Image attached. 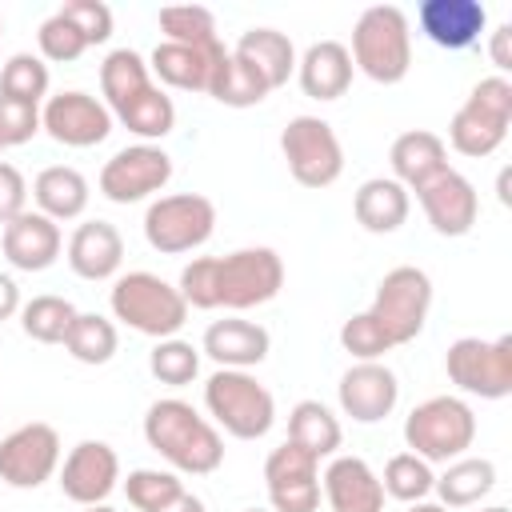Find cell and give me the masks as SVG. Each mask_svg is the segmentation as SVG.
<instances>
[{
  "label": "cell",
  "instance_id": "37",
  "mask_svg": "<svg viewBox=\"0 0 512 512\" xmlns=\"http://www.w3.org/2000/svg\"><path fill=\"white\" fill-rule=\"evenodd\" d=\"M208 96L220 100V104H228V108H252V104H260V100L268 96V84H264L244 60H236V56L228 52L224 68L212 76Z\"/></svg>",
  "mask_w": 512,
  "mask_h": 512
},
{
  "label": "cell",
  "instance_id": "4",
  "mask_svg": "<svg viewBox=\"0 0 512 512\" xmlns=\"http://www.w3.org/2000/svg\"><path fill=\"white\" fill-rule=\"evenodd\" d=\"M204 404L212 420L236 440H260L276 420L272 392L244 368H216L204 380Z\"/></svg>",
  "mask_w": 512,
  "mask_h": 512
},
{
  "label": "cell",
  "instance_id": "54",
  "mask_svg": "<svg viewBox=\"0 0 512 512\" xmlns=\"http://www.w3.org/2000/svg\"><path fill=\"white\" fill-rule=\"evenodd\" d=\"M0 36H4V20H0Z\"/></svg>",
  "mask_w": 512,
  "mask_h": 512
},
{
  "label": "cell",
  "instance_id": "48",
  "mask_svg": "<svg viewBox=\"0 0 512 512\" xmlns=\"http://www.w3.org/2000/svg\"><path fill=\"white\" fill-rule=\"evenodd\" d=\"M16 312H20V288L8 272H0V320H8Z\"/></svg>",
  "mask_w": 512,
  "mask_h": 512
},
{
  "label": "cell",
  "instance_id": "46",
  "mask_svg": "<svg viewBox=\"0 0 512 512\" xmlns=\"http://www.w3.org/2000/svg\"><path fill=\"white\" fill-rule=\"evenodd\" d=\"M24 204H28V180L20 176L16 164L0 160V224L16 220L24 212Z\"/></svg>",
  "mask_w": 512,
  "mask_h": 512
},
{
  "label": "cell",
  "instance_id": "5",
  "mask_svg": "<svg viewBox=\"0 0 512 512\" xmlns=\"http://www.w3.org/2000/svg\"><path fill=\"white\" fill-rule=\"evenodd\" d=\"M112 316L124 320L140 336L168 340L184 328L188 304H184L180 288H172L156 272H128L112 284Z\"/></svg>",
  "mask_w": 512,
  "mask_h": 512
},
{
  "label": "cell",
  "instance_id": "15",
  "mask_svg": "<svg viewBox=\"0 0 512 512\" xmlns=\"http://www.w3.org/2000/svg\"><path fill=\"white\" fill-rule=\"evenodd\" d=\"M264 484L276 512H316L320 508V460L284 440L264 460Z\"/></svg>",
  "mask_w": 512,
  "mask_h": 512
},
{
  "label": "cell",
  "instance_id": "36",
  "mask_svg": "<svg viewBox=\"0 0 512 512\" xmlns=\"http://www.w3.org/2000/svg\"><path fill=\"white\" fill-rule=\"evenodd\" d=\"M160 28H164V40H172V44H188V48H212V44H220L212 12L200 8V4L160 8Z\"/></svg>",
  "mask_w": 512,
  "mask_h": 512
},
{
  "label": "cell",
  "instance_id": "47",
  "mask_svg": "<svg viewBox=\"0 0 512 512\" xmlns=\"http://www.w3.org/2000/svg\"><path fill=\"white\" fill-rule=\"evenodd\" d=\"M488 52H492V64H496L500 72H508V68H512V24H500V28L492 32Z\"/></svg>",
  "mask_w": 512,
  "mask_h": 512
},
{
  "label": "cell",
  "instance_id": "38",
  "mask_svg": "<svg viewBox=\"0 0 512 512\" xmlns=\"http://www.w3.org/2000/svg\"><path fill=\"white\" fill-rule=\"evenodd\" d=\"M0 96H12L20 104H36L48 96V64L32 52H16L4 68H0Z\"/></svg>",
  "mask_w": 512,
  "mask_h": 512
},
{
  "label": "cell",
  "instance_id": "52",
  "mask_svg": "<svg viewBox=\"0 0 512 512\" xmlns=\"http://www.w3.org/2000/svg\"><path fill=\"white\" fill-rule=\"evenodd\" d=\"M484 512H508V508H504V504H492V508H484Z\"/></svg>",
  "mask_w": 512,
  "mask_h": 512
},
{
  "label": "cell",
  "instance_id": "7",
  "mask_svg": "<svg viewBox=\"0 0 512 512\" xmlns=\"http://www.w3.org/2000/svg\"><path fill=\"white\" fill-rule=\"evenodd\" d=\"M512 124V84L504 76H484L448 124V144L460 156H492L508 140Z\"/></svg>",
  "mask_w": 512,
  "mask_h": 512
},
{
  "label": "cell",
  "instance_id": "26",
  "mask_svg": "<svg viewBox=\"0 0 512 512\" xmlns=\"http://www.w3.org/2000/svg\"><path fill=\"white\" fill-rule=\"evenodd\" d=\"M392 180L404 184V188H420L428 184L432 176H440L448 168V144L428 132V128H412V132H400L392 140Z\"/></svg>",
  "mask_w": 512,
  "mask_h": 512
},
{
  "label": "cell",
  "instance_id": "35",
  "mask_svg": "<svg viewBox=\"0 0 512 512\" xmlns=\"http://www.w3.org/2000/svg\"><path fill=\"white\" fill-rule=\"evenodd\" d=\"M116 120H120L128 132L144 136V144H148V140H160V136L172 132V124H176V104L152 84V88H148L144 96H136L124 112H116Z\"/></svg>",
  "mask_w": 512,
  "mask_h": 512
},
{
  "label": "cell",
  "instance_id": "25",
  "mask_svg": "<svg viewBox=\"0 0 512 512\" xmlns=\"http://www.w3.org/2000/svg\"><path fill=\"white\" fill-rule=\"evenodd\" d=\"M296 76L304 96L312 100H340L352 84V56L340 40H316L300 60H296Z\"/></svg>",
  "mask_w": 512,
  "mask_h": 512
},
{
  "label": "cell",
  "instance_id": "49",
  "mask_svg": "<svg viewBox=\"0 0 512 512\" xmlns=\"http://www.w3.org/2000/svg\"><path fill=\"white\" fill-rule=\"evenodd\" d=\"M152 512H204V500L192 496V492H180L176 500H168V504H160V508H152Z\"/></svg>",
  "mask_w": 512,
  "mask_h": 512
},
{
  "label": "cell",
  "instance_id": "31",
  "mask_svg": "<svg viewBox=\"0 0 512 512\" xmlns=\"http://www.w3.org/2000/svg\"><path fill=\"white\" fill-rule=\"evenodd\" d=\"M440 492V504L444 508H468V504H480L492 488H496V464L484 460V456H460L444 468V476H436L432 484Z\"/></svg>",
  "mask_w": 512,
  "mask_h": 512
},
{
  "label": "cell",
  "instance_id": "45",
  "mask_svg": "<svg viewBox=\"0 0 512 512\" xmlns=\"http://www.w3.org/2000/svg\"><path fill=\"white\" fill-rule=\"evenodd\" d=\"M56 12H64L80 28V36L88 40V48L92 44H104L112 36V8L100 4V0H64Z\"/></svg>",
  "mask_w": 512,
  "mask_h": 512
},
{
  "label": "cell",
  "instance_id": "2",
  "mask_svg": "<svg viewBox=\"0 0 512 512\" xmlns=\"http://www.w3.org/2000/svg\"><path fill=\"white\" fill-rule=\"evenodd\" d=\"M144 440L176 468L192 476H208L224 460V440L220 432L188 404V400H156L144 416Z\"/></svg>",
  "mask_w": 512,
  "mask_h": 512
},
{
  "label": "cell",
  "instance_id": "50",
  "mask_svg": "<svg viewBox=\"0 0 512 512\" xmlns=\"http://www.w3.org/2000/svg\"><path fill=\"white\" fill-rule=\"evenodd\" d=\"M408 512H448L444 504H428V500H416V504H408Z\"/></svg>",
  "mask_w": 512,
  "mask_h": 512
},
{
  "label": "cell",
  "instance_id": "30",
  "mask_svg": "<svg viewBox=\"0 0 512 512\" xmlns=\"http://www.w3.org/2000/svg\"><path fill=\"white\" fill-rule=\"evenodd\" d=\"M148 88H152V72H148V64H144L140 52L116 48V52L104 56V64H100V92H104L112 116L124 112V108H128L136 96H144Z\"/></svg>",
  "mask_w": 512,
  "mask_h": 512
},
{
  "label": "cell",
  "instance_id": "21",
  "mask_svg": "<svg viewBox=\"0 0 512 512\" xmlns=\"http://www.w3.org/2000/svg\"><path fill=\"white\" fill-rule=\"evenodd\" d=\"M416 20L432 44H440L448 52H464L480 40L488 12L480 0H424L416 8Z\"/></svg>",
  "mask_w": 512,
  "mask_h": 512
},
{
  "label": "cell",
  "instance_id": "39",
  "mask_svg": "<svg viewBox=\"0 0 512 512\" xmlns=\"http://www.w3.org/2000/svg\"><path fill=\"white\" fill-rule=\"evenodd\" d=\"M148 372H152L160 384H168V388H184V384H192L196 372H200V352H196L188 340H180V336L156 340V348L148 352Z\"/></svg>",
  "mask_w": 512,
  "mask_h": 512
},
{
  "label": "cell",
  "instance_id": "41",
  "mask_svg": "<svg viewBox=\"0 0 512 512\" xmlns=\"http://www.w3.org/2000/svg\"><path fill=\"white\" fill-rule=\"evenodd\" d=\"M124 492H128V504H132V508L152 512V508H160V504L176 500V496L184 492V484H180V476H176V472H160V468H136V472H128Z\"/></svg>",
  "mask_w": 512,
  "mask_h": 512
},
{
  "label": "cell",
  "instance_id": "6",
  "mask_svg": "<svg viewBox=\"0 0 512 512\" xmlns=\"http://www.w3.org/2000/svg\"><path fill=\"white\" fill-rule=\"evenodd\" d=\"M476 440V416L460 396H432L404 420V444L428 464L460 460Z\"/></svg>",
  "mask_w": 512,
  "mask_h": 512
},
{
  "label": "cell",
  "instance_id": "11",
  "mask_svg": "<svg viewBox=\"0 0 512 512\" xmlns=\"http://www.w3.org/2000/svg\"><path fill=\"white\" fill-rule=\"evenodd\" d=\"M444 368L456 388L480 400H504L512 392V336L500 340L460 336L456 344H448Z\"/></svg>",
  "mask_w": 512,
  "mask_h": 512
},
{
  "label": "cell",
  "instance_id": "3",
  "mask_svg": "<svg viewBox=\"0 0 512 512\" xmlns=\"http://www.w3.org/2000/svg\"><path fill=\"white\" fill-rule=\"evenodd\" d=\"M352 68L376 84H400L412 68V32L408 16L396 4H372L352 28Z\"/></svg>",
  "mask_w": 512,
  "mask_h": 512
},
{
  "label": "cell",
  "instance_id": "43",
  "mask_svg": "<svg viewBox=\"0 0 512 512\" xmlns=\"http://www.w3.org/2000/svg\"><path fill=\"white\" fill-rule=\"evenodd\" d=\"M340 344H344V352H352L356 360H380L384 352H392V340L384 336V328H380L368 312H356L352 320H344Z\"/></svg>",
  "mask_w": 512,
  "mask_h": 512
},
{
  "label": "cell",
  "instance_id": "40",
  "mask_svg": "<svg viewBox=\"0 0 512 512\" xmlns=\"http://www.w3.org/2000/svg\"><path fill=\"white\" fill-rule=\"evenodd\" d=\"M432 484H436V476H432L428 460H420V456H412V452H396V456L384 464V476H380V488H384L388 496L404 500V504L424 500V496L432 492Z\"/></svg>",
  "mask_w": 512,
  "mask_h": 512
},
{
  "label": "cell",
  "instance_id": "44",
  "mask_svg": "<svg viewBox=\"0 0 512 512\" xmlns=\"http://www.w3.org/2000/svg\"><path fill=\"white\" fill-rule=\"evenodd\" d=\"M36 132H40V108L20 104L12 96H0V152L28 144Z\"/></svg>",
  "mask_w": 512,
  "mask_h": 512
},
{
  "label": "cell",
  "instance_id": "16",
  "mask_svg": "<svg viewBox=\"0 0 512 512\" xmlns=\"http://www.w3.org/2000/svg\"><path fill=\"white\" fill-rule=\"evenodd\" d=\"M120 484V456L104 440H80L60 464V492L72 504H104Z\"/></svg>",
  "mask_w": 512,
  "mask_h": 512
},
{
  "label": "cell",
  "instance_id": "27",
  "mask_svg": "<svg viewBox=\"0 0 512 512\" xmlns=\"http://www.w3.org/2000/svg\"><path fill=\"white\" fill-rule=\"evenodd\" d=\"M232 56L244 60V64L268 84V92L280 88V84H288V76H292V68H296V48H292V40H288L284 32H276V28H248V32L236 40Z\"/></svg>",
  "mask_w": 512,
  "mask_h": 512
},
{
  "label": "cell",
  "instance_id": "10",
  "mask_svg": "<svg viewBox=\"0 0 512 512\" xmlns=\"http://www.w3.org/2000/svg\"><path fill=\"white\" fill-rule=\"evenodd\" d=\"M280 152L288 172L304 188H328L344 172V148L328 120L320 116H292L280 132Z\"/></svg>",
  "mask_w": 512,
  "mask_h": 512
},
{
  "label": "cell",
  "instance_id": "17",
  "mask_svg": "<svg viewBox=\"0 0 512 512\" xmlns=\"http://www.w3.org/2000/svg\"><path fill=\"white\" fill-rule=\"evenodd\" d=\"M416 200L428 216V224L440 236H464L472 232L476 216H480V196L472 188L468 176H460L456 168H444L440 176H432L428 184L416 188Z\"/></svg>",
  "mask_w": 512,
  "mask_h": 512
},
{
  "label": "cell",
  "instance_id": "29",
  "mask_svg": "<svg viewBox=\"0 0 512 512\" xmlns=\"http://www.w3.org/2000/svg\"><path fill=\"white\" fill-rule=\"evenodd\" d=\"M32 196L48 220H76L88 208V180L68 164H52L32 180Z\"/></svg>",
  "mask_w": 512,
  "mask_h": 512
},
{
  "label": "cell",
  "instance_id": "13",
  "mask_svg": "<svg viewBox=\"0 0 512 512\" xmlns=\"http://www.w3.org/2000/svg\"><path fill=\"white\" fill-rule=\"evenodd\" d=\"M60 468V436L52 424H20L0 440V480L12 488H40Z\"/></svg>",
  "mask_w": 512,
  "mask_h": 512
},
{
  "label": "cell",
  "instance_id": "51",
  "mask_svg": "<svg viewBox=\"0 0 512 512\" xmlns=\"http://www.w3.org/2000/svg\"><path fill=\"white\" fill-rule=\"evenodd\" d=\"M84 512H116V508H108V504H88Z\"/></svg>",
  "mask_w": 512,
  "mask_h": 512
},
{
  "label": "cell",
  "instance_id": "33",
  "mask_svg": "<svg viewBox=\"0 0 512 512\" xmlns=\"http://www.w3.org/2000/svg\"><path fill=\"white\" fill-rule=\"evenodd\" d=\"M116 344H120L116 324L96 316V312H76V320H72V328L64 336V348L80 364H108L116 356Z\"/></svg>",
  "mask_w": 512,
  "mask_h": 512
},
{
  "label": "cell",
  "instance_id": "19",
  "mask_svg": "<svg viewBox=\"0 0 512 512\" xmlns=\"http://www.w3.org/2000/svg\"><path fill=\"white\" fill-rule=\"evenodd\" d=\"M228 60V48L224 40L212 44V48H188V44H156L152 48V60H148V72H156L164 84L172 88H184V92H208L212 88V76L224 68Z\"/></svg>",
  "mask_w": 512,
  "mask_h": 512
},
{
  "label": "cell",
  "instance_id": "32",
  "mask_svg": "<svg viewBox=\"0 0 512 512\" xmlns=\"http://www.w3.org/2000/svg\"><path fill=\"white\" fill-rule=\"evenodd\" d=\"M288 440L304 448L308 456L324 460L340 448V420L320 404V400H300L288 412Z\"/></svg>",
  "mask_w": 512,
  "mask_h": 512
},
{
  "label": "cell",
  "instance_id": "22",
  "mask_svg": "<svg viewBox=\"0 0 512 512\" xmlns=\"http://www.w3.org/2000/svg\"><path fill=\"white\" fill-rule=\"evenodd\" d=\"M124 264V236L108 220H84L68 236V268L80 280H108Z\"/></svg>",
  "mask_w": 512,
  "mask_h": 512
},
{
  "label": "cell",
  "instance_id": "14",
  "mask_svg": "<svg viewBox=\"0 0 512 512\" xmlns=\"http://www.w3.org/2000/svg\"><path fill=\"white\" fill-rule=\"evenodd\" d=\"M40 128L64 144V148H92L100 140H108L112 132V112L108 104H100L96 96L80 92V88H68V92H56L44 100V112H40Z\"/></svg>",
  "mask_w": 512,
  "mask_h": 512
},
{
  "label": "cell",
  "instance_id": "20",
  "mask_svg": "<svg viewBox=\"0 0 512 512\" xmlns=\"http://www.w3.org/2000/svg\"><path fill=\"white\" fill-rule=\"evenodd\" d=\"M0 244H4V256H8L12 268H20V272H44V268L56 264L64 240H60V224L56 220H48L44 212H28L24 208L16 220L4 224Z\"/></svg>",
  "mask_w": 512,
  "mask_h": 512
},
{
  "label": "cell",
  "instance_id": "9",
  "mask_svg": "<svg viewBox=\"0 0 512 512\" xmlns=\"http://www.w3.org/2000/svg\"><path fill=\"white\" fill-rule=\"evenodd\" d=\"M212 228H216V204L200 192L160 196L144 212V240L164 256H180L208 244Z\"/></svg>",
  "mask_w": 512,
  "mask_h": 512
},
{
  "label": "cell",
  "instance_id": "12",
  "mask_svg": "<svg viewBox=\"0 0 512 512\" xmlns=\"http://www.w3.org/2000/svg\"><path fill=\"white\" fill-rule=\"evenodd\" d=\"M172 180V156L156 144H128L100 168V192L112 204H136Z\"/></svg>",
  "mask_w": 512,
  "mask_h": 512
},
{
  "label": "cell",
  "instance_id": "1",
  "mask_svg": "<svg viewBox=\"0 0 512 512\" xmlns=\"http://www.w3.org/2000/svg\"><path fill=\"white\" fill-rule=\"evenodd\" d=\"M284 288V260L272 248H236L228 256H196L180 272L188 308H256Z\"/></svg>",
  "mask_w": 512,
  "mask_h": 512
},
{
  "label": "cell",
  "instance_id": "24",
  "mask_svg": "<svg viewBox=\"0 0 512 512\" xmlns=\"http://www.w3.org/2000/svg\"><path fill=\"white\" fill-rule=\"evenodd\" d=\"M272 348V336L264 324H252V320H240V316H228V320H212L208 332H204V352L220 364V368H252L268 356Z\"/></svg>",
  "mask_w": 512,
  "mask_h": 512
},
{
  "label": "cell",
  "instance_id": "42",
  "mask_svg": "<svg viewBox=\"0 0 512 512\" xmlns=\"http://www.w3.org/2000/svg\"><path fill=\"white\" fill-rule=\"evenodd\" d=\"M36 44H40V56H44V60H56V64H68V60L84 56V48H88V40L80 36V28H76L64 12H52V16L40 24Z\"/></svg>",
  "mask_w": 512,
  "mask_h": 512
},
{
  "label": "cell",
  "instance_id": "8",
  "mask_svg": "<svg viewBox=\"0 0 512 512\" xmlns=\"http://www.w3.org/2000/svg\"><path fill=\"white\" fill-rule=\"evenodd\" d=\"M428 308H432V280L424 268H412V264H400L392 272H384V280L376 284V300L368 308V316L384 328V336L396 344H408L424 332V320H428Z\"/></svg>",
  "mask_w": 512,
  "mask_h": 512
},
{
  "label": "cell",
  "instance_id": "34",
  "mask_svg": "<svg viewBox=\"0 0 512 512\" xmlns=\"http://www.w3.org/2000/svg\"><path fill=\"white\" fill-rule=\"evenodd\" d=\"M72 320H76V308H72V300H64V296H32V300L20 308L24 336H32L36 344H64Z\"/></svg>",
  "mask_w": 512,
  "mask_h": 512
},
{
  "label": "cell",
  "instance_id": "53",
  "mask_svg": "<svg viewBox=\"0 0 512 512\" xmlns=\"http://www.w3.org/2000/svg\"><path fill=\"white\" fill-rule=\"evenodd\" d=\"M244 512H260V508H244Z\"/></svg>",
  "mask_w": 512,
  "mask_h": 512
},
{
  "label": "cell",
  "instance_id": "28",
  "mask_svg": "<svg viewBox=\"0 0 512 512\" xmlns=\"http://www.w3.org/2000/svg\"><path fill=\"white\" fill-rule=\"evenodd\" d=\"M352 208H356V220L368 232H396L408 220L412 200H408V188L396 184L392 176H372V180H364L356 188Z\"/></svg>",
  "mask_w": 512,
  "mask_h": 512
},
{
  "label": "cell",
  "instance_id": "18",
  "mask_svg": "<svg viewBox=\"0 0 512 512\" xmlns=\"http://www.w3.org/2000/svg\"><path fill=\"white\" fill-rule=\"evenodd\" d=\"M340 408L344 416L360 420V424H376L384 420L396 400H400V384H396V372L380 360H360L352 364L344 376H340Z\"/></svg>",
  "mask_w": 512,
  "mask_h": 512
},
{
  "label": "cell",
  "instance_id": "23",
  "mask_svg": "<svg viewBox=\"0 0 512 512\" xmlns=\"http://www.w3.org/2000/svg\"><path fill=\"white\" fill-rule=\"evenodd\" d=\"M324 500L332 512H384L380 476L360 456H336L324 468Z\"/></svg>",
  "mask_w": 512,
  "mask_h": 512
}]
</instances>
